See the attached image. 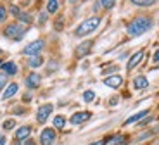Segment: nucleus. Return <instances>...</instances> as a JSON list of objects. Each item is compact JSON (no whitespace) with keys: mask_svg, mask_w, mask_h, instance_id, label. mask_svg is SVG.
<instances>
[{"mask_svg":"<svg viewBox=\"0 0 159 145\" xmlns=\"http://www.w3.org/2000/svg\"><path fill=\"white\" fill-rule=\"evenodd\" d=\"M151 28H152V19L151 17H137V19H133L130 24H128L126 31H128L130 36H140L145 31H149Z\"/></svg>","mask_w":159,"mask_h":145,"instance_id":"1","label":"nucleus"},{"mask_svg":"<svg viewBox=\"0 0 159 145\" xmlns=\"http://www.w3.org/2000/svg\"><path fill=\"white\" fill-rule=\"evenodd\" d=\"M100 24V17H90V19H85L83 23L80 24L78 28L75 29V36H85L88 33L95 31Z\"/></svg>","mask_w":159,"mask_h":145,"instance_id":"2","label":"nucleus"},{"mask_svg":"<svg viewBox=\"0 0 159 145\" xmlns=\"http://www.w3.org/2000/svg\"><path fill=\"white\" fill-rule=\"evenodd\" d=\"M24 33H26V26H21L19 23H14V24H9V26L5 28L4 35H5V36H9V38H16V40H19V38H23Z\"/></svg>","mask_w":159,"mask_h":145,"instance_id":"3","label":"nucleus"},{"mask_svg":"<svg viewBox=\"0 0 159 145\" xmlns=\"http://www.w3.org/2000/svg\"><path fill=\"white\" fill-rule=\"evenodd\" d=\"M45 48V42L43 40H35V42H31L28 45V47L23 50L24 55H31V57H35V55H38L40 52Z\"/></svg>","mask_w":159,"mask_h":145,"instance_id":"4","label":"nucleus"},{"mask_svg":"<svg viewBox=\"0 0 159 145\" xmlns=\"http://www.w3.org/2000/svg\"><path fill=\"white\" fill-rule=\"evenodd\" d=\"M54 140H56V131H54V129L52 128L42 129V133H40V142H42V145H52Z\"/></svg>","mask_w":159,"mask_h":145,"instance_id":"5","label":"nucleus"},{"mask_svg":"<svg viewBox=\"0 0 159 145\" xmlns=\"http://www.w3.org/2000/svg\"><path fill=\"white\" fill-rule=\"evenodd\" d=\"M52 111H54V106H52V104H45V106H42L38 109V112H36V121H38V123H45V121H47V118L52 114Z\"/></svg>","mask_w":159,"mask_h":145,"instance_id":"6","label":"nucleus"},{"mask_svg":"<svg viewBox=\"0 0 159 145\" xmlns=\"http://www.w3.org/2000/svg\"><path fill=\"white\" fill-rule=\"evenodd\" d=\"M142 57H143V50H139V52H135V54H133V55L130 57V61H128V64H126V69H128V71L135 69V67L140 64V61H142Z\"/></svg>","mask_w":159,"mask_h":145,"instance_id":"7","label":"nucleus"},{"mask_svg":"<svg viewBox=\"0 0 159 145\" xmlns=\"http://www.w3.org/2000/svg\"><path fill=\"white\" fill-rule=\"evenodd\" d=\"M121 83H123V76H119V75L107 76V78L104 79V85L111 86V88H118V86H121Z\"/></svg>","mask_w":159,"mask_h":145,"instance_id":"8","label":"nucleus"},{"mask_svg":"<svg viewBox=\"0 0 159 145\" xmlns=\"http://www.w3.org/2000/svg\"><path fill=\"white\" fill-rule=\"evenodd\" d=\"M92 118V114L88 112V111H85V112H76V114H73L71 116V125H81L83 121H87V119H90Z\"/></svg>","mask_w":159,"mask_h":145,"instance_id":"9","label":"nucleus"},{"mask_svg":"<svg viewBox=\"0 0 159 145\" xmlns=\"http://www.w3.org/2000/svg\"><path fill=\"white\" fill-rule=\"evenodd\" d=\"M40 83H42V76L36 75V73H31V75L26 78V86L28 88H31V90H35V88H38Z\"/></svg>","mask_w":159,"mask_h":145,"instance_id":"10","label":"nucleus"},{"mask_svg":"<svg viewBox=\"0 0 159 145\" xmlns=\"http://www.w3.org/2000/svg\"><path fill=\"white\" fill-rule=\"evenodd\" d=\"M92 45H93V42H92V40L83 42V43L78 47V50H76V55H78V57H83V55H87L88 52H90V47H92Z\"/></svg>","mask_w":159,"mask_h":145,"instance_id":"11","label":"nucleus"},{"mask_svg":"<svg viewBox=\"0 0 159 145\" xmlns=\"http://www.w3.org/2000/svg\"><path fill=\"white\" fill-rule=\"evenodd\" d=\"M133 86H135V90H143V88L149 86V81L143 75H140V76H137V78L133 79Z\"/></svg>","mask_w":159,"mask_h":145,"instance_id":"12","label":"nucleus"},{"mask_svg":"<svg viewBox=\"0 0 159 145\" xmlns=\"http://www.w3.org/2000/svg\"><path fill=\"white\" fill-rule=\"evenodd\" d=\"M31 135V126H21L16 131V138L17 140H26V138Z\"/></svg>","mask_w":159,"mask_h":145,"instance_id":"13","label":"nucleus"},{"mask_svg":"<svg viewBox=\"0 0 159 145\" xmlns=\"http://www.w3.org/2000/svg\"><path fill=\"white\" fill-rule=\"evenodd\" d=\"M2 71H4L5 75H9V76H14L17 73V66L14 62H4L2 64Z\"/></svg>","mask_w":159,"mask_h":145,"instance_id":"14","label":"nucleus"},{"mask_svg":"<svg viewBox=\"0 0 159 145\" xmlns=\"http://www.w3.org/2000/svg\"><path fill=\"white\" fill-rule=\"evenodd\" d=\"M149 114V111H140V112H137V114H133V116H131V118H128L126 121H125V125H133V123H137V121H140V119L142 118H145V116H147Z\"/></svg>","mask_w":159,"mask_h":145,"instance_id":"15","label":"nucleus"},{"mask_svg":"<svg viewBox=\"0 0 159 145\" xmlns=\"http://www.w3.org/2000/svg\"><path fill=\"white\" fill-rule=\"evenodd\" d=\"M17 88H19V86H17V83H11V85L7 86V90L4 92V95H2V97H4V98H11L12 95L17 93Z\"/></svg>","mask_w":159,"mask_h":145,"instance_id":"16","label":"nucleus"},{"mask_svg":"<svg viewBox=\"0 0 159 145\" xmlns=\"http://www.w3.org/2000/svg\"><path fill=\"white\" fill-rule=\"evenodd\" d=\"M42 64H43V57H42V55H35V57H31V59L28 61L30 67H40Z\"/></svg>","mask_w":159,"mask_h":145,"instance_id":"17","label":"nucleus"},{"mask_svg":"<svg viewBox=\"0 0 159 145\" xmlns=\"http://www.w3.org/2000/svg\"><path fill=\"white\" fill-rule=\"evenodd\" d=\"M131 4L137 5V7H151V5H154L156 2L154 0H133Z\"/></svg>","mask_w":159,"mask_h":145,"instance_id":"18","label":"nucleus"},{"mask_svg":"<svg viewBox=\"0 0 159 145\" xmlns=\"http://www.w3.org/2000/svg\"><path fill=\"white\" fill-rule=\"evenodd\" d=\"M109 143L111 145H126V138H125L123 135H118V137H112L111 140H109Z\"/></svg>","mask_w":159,"mask_h":145,"instance_id":"19","label":"nucleus"},{"mask_svg":"<svg viewBox=\"0 0 159 145\" xmlns=\"http://www.w3.org/2000/svg\"><path fill=\"white\" fill-rule=\"evenodd\" d=\"M64 125H66V119H64V116H56V118H54V128L62 129Z\"/></svg>","mask_w":159,"mask_h":145,"instance_id":"20","label":"nucleus"},{"mask_svg":"<svg viewBox=\"0 0 159 145\" xmlns=\"http://www.w3.org/2000/svg\"><path fill=\"white\" fill-rule=\"evenodd\" d=\"M59 2L57 0H50V2H47V12H57V9H59Z\"/></svg>","mask_w":159,"mask_h":145,"instance_id":"21","label":"nucleus"},{"mask_svg":"<svg viewBox=\"0 0 159 145\" xmlns=\"http://www.w3.org/2000/svg\"><path fill=\"white\" fill-rule=\"evenodd\" d=\"M114 5H116V2H112V0H104V2H97V4H95V9H99V7L111 9V7H114Z\"/></svg>","mask_w":159,"mask_h":145,"instance_id":"22","label":"nucleus"},{"mask_svg":"<svg viewBox=\"0 0 159 145\" xmlns=\"http://www.w3.org/2000/svg\"><path fill=\"white\" fill-rule=\"evenodd\" d=\"M17 19H19L23 24H30V23H31V16H30L28 12H21L19 16H17Z\"/></svg>","mask_w":159,"mask_h":145,"instance_id":"23","label":"nucleus"},{"mask_svg":"<svg viewBox=\"0 0 159 145\" xmlns=\"http://www.w3.org/2000/svg\"><path fill=\"white\" fill-rule=\"evenodd\" d=\"M93 98H95V93H93V90H87V92L83 93V100H85V102H92Z\"/></svg>","mask_w":159,"mask_h":145,"instance_id":"24","label":"nucleus"},{"mask_svg":"<svg viewBox=\"0 0 159 145\" xmlns=\"http://www.w3.org/2000/svg\"><path fill=\"white\" fill-rule=\"evenodd\" d=\"M14 126H16V121H14V119H9V121L4 123V129H12Z\"/></svg>","mask_w":159,"mask_h":145,"instance_id":"25","label":"nucleus"},{"mask_svg":"<svg viewBox=\"0 0 159 145\" xmlns=\"http://www.w3.org/2000/svg\"><path fill=\"white\" fill-rule=\"evenodd\" d=\"M11 14H12V16H19V14H21V11H19V7H17V5H11Z\"/></svg>","mask_w":159,"mask_h":145,"instance_id":"26","label":"nucleus"},{"mask_svg":"<svg viewBox=\"0 0 159 145\" xmlns=\"http://www.w3.org/2000/svg\"><path fill=\"white\" fill-rule=\"evenodd\" d=\"M5 81H7V75H5V73H0V90L4 88Z\"/></svg>","mask_w":159,"mask_h":145,"instance_id":"27","label":"nucleus"},{"mask_svg":"<svg viewBox=\"0 0 159 145\" xmlns=\"http://www.w3.org/2000/svg\"><path fill=\"white\" fill-rule=\"evenodd\" d=\"M5 17H7V11H5V7H2V5H0V23H2V21H5Z\"/></svg>","mask_w":159,"mask_h":145,"instance_id":"28","label":"nucleus"},{"mask_svg":"<svg viewBox=\"0 0 159 145\" xmlns=\"http://www.w3.org/2000/svg\"><path fill=\"white\" fill-rule=\"evenodd\" d=\"M17 145H35V142L33 140H23L21 143H17Z\"/></svg>","mask_w":159,"mask_h":145,"instance_id":"29","label":"nucleus"},{"mask_svg":"<svg viewBox=\"0 0 159 145\" xmlns=\"http://www.w3.org/2000/svg\"><path fill=\"white\" fill-rule=\"evenodd\" d=\"M45 19H47V12H43V14H40V17H38V21H40V23H45Z\"/></svg>","mask_w":159,"mask_h":145,"instance_id":"30","label":"nucleus"},{"mask_svg":"<svg viewBox=\"0 0 159 145\" xmlns=\"http://www.w3.org/2000/svg\"><path fill=\"white\" fill-rule=\"evenodd\" d=\"M152 61H154V62H159V48L154 52V57H152Z\"/></svg>","mask_w":159,"mask_h":145,"instance_id":"31","label":"nucleus"},{"mask_svg":"<svg viewBox=\"0 0 159 145\" xmlns=\"http://www.w3.org/2000/svg\"><path fill=\"white\" fill-rule=\"evenodd\" d=\"M90 145H106V140H99V142H93V143Z\"/></svg>","mask_w":159,"mask_h":145,"instance_id":"32","label":"nucleus"},{"mask_svg":"<svg viewBox=\"0 0 159 145\" xmlns=\"http://www.w3.org/2000/svg\"><path fill=\"white\" fill-rule=\"evenodd\" d=\"M0 145H5V137L4 135H0Z\"/></svg>","mask_w":159,"mask_h":145,"instance_id":"33","label":"nucleus"}]
</instances>
